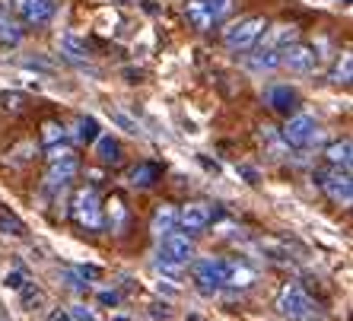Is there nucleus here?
Wrapping results in <instances>:
<instances>
[{
    "mask_svg": "<svg viewBox=\"0 0 353 321\" xmlns=\"http://www.w3.org/2000/svg\"><path fill=\"white\" fill-rule=\"evenodd\" d=\"M58 277L64 280V287H67V289H74V293H86V289H90V283L83 280V277L74 271V267H64V271H61Z\"/></svg>",
    "mask_w": 353,
    "mask_h": 321,
    "instance_id": "nucleus-27",
    "label": "nucleus"
},
{
    "mask_svg": "<svg viewBox=\"0 0 353 321\" xmlns=\"http://www.w3.org/2000/svg\"><path fill=\"white\" fill-rule=\"evenodd\" d=\"M312 181L319 185L325 194H328L334 204H341V207H350L353 204V178H350V172H315L312 175Z\"/></svg>",
    "mask_w": 353,
    "mask_h": 321,
    "instance_id": "nucleus-6",
    "label": "nucleus"
},
{
    "mask_svg": "<svg viewBox=\"0 0 353 321\" xmlns=\"http://www.w3.org/2000/svg\"><path fill=\"white\" fill-rule=\"evenodd\" d=\"M185 17H188V23L194 25V29H201V32L214 29V19H210V13H207L204 0H185Z\"/></svg>",
    "mask_w": 353,
    "mask_h": 321,
    "instance_id": "nucleus-16",
    "label": "nucleus"
},
{
    "mask_svg": "<svg viewBox=\"0 0 353 321\" xmlns=\"http://www.w3.org/2000/svg\"><path fill=\"white\" fill-rule=\"evenodd\" d=\"M74 220L80 222V226H86V229H102V222H105V216H102V204H99V194L92 188H80L74 198Z\"/></svg>",
    "mask_w": 353,
    "mask_h": 321,
    "instance_id": "nucleus-7",
    "label": "nucleus"
},
{
    "mask_svg": "<svg viewBox=\"0 0 353 321\" xmlns=\"http://www.w3.org/2000/svg\"><path fill=\"white\" fill-rule=\"evenodd\" d=\"M268 105L277 112V115H296L299 112V92L290 86V83H271L268 90H264V96H261Z\"/></svg>",
    "mask_w": 353,
    "mask_h": 321,
    "instance_id": "nucleus-8",
    "label": "nucleus"
},
{
    "mask_svg": "<svg viewBox=\"0 0 353 321\" xmlns=\"http://www.w3.org/2000/svg\"><path fill=\"white\" fill-rule=\"evenodd\" d=\"M74 156V149L67 147V143H54V147H48V163H58V159H70Z\"/></svg>",
    "mask_w": 353,
    "mask_h": 321,
    "instance_id": "nucleus-33",
    "label": "nucleus"
},
{
    "mask_svg": "<svg viewBox=\"0 0 353 321\" xmlns=\"http://www.w3.org/2000/svg\"><path fill=\"white\" fill-rule=\"evenodd\" d=\"M3 283H7V289H23V283H26V277L19 271H7V277H3Z\"/></svg>",
    "mask_w": 353,
    "mask_h": 321,
    "instance_id": "nucleus-34",
    "label": "nucleus"
},
{
    "mask_svg": "<svg viewBox=\"0 0 353 321\" xmlns=\"http://www.w3.org/2000/svg\"><path fill=\"white\" fill-rule=\"evenodd\" d=\"M179 229V210H175L172 204H163L153 214V220H150V232L157 236V239H163V236H169V232Z\"/></svg>",
    "mask_w": 353,
    "mask_h": 321,
    "instance_id": "nucleus-14",
    "label": "nucleus"
},
{
    "mask_svg": "<svg viewBox=\"0 0 353 321\" xmlns=\"http://www.w3.org/2000/svg\"><path fill=\"white\" fill-rule=\"evenodd\" d=\"M264 29H268L264 17H242L223 29V45L230 51H252Z\"/></svg>",
    "mask_w": 353,
    "mask_h": 321,
    "instance_id": "nucleus-1",
    "label": "nucleus"
},
{
    "mask_svg": "<svg viewBox=\"0 0 353 321\" xmlns=\"http://www.w3.org/2000/svg\"><path fill=\"white\" fill-rule=\"evenodd\" d=\"M0 229H3V232H13V236H19V232H23V226H19L17 220H7V216H0Z\"/></svg>",
    "mask_w": 353,
    "mask_h": 321,
    "instance_id": "nucleus-35",
    "label": "nucleus"
},
{
    "mask_svg": "<svg viewBox=\"0 0 353 321\" xmlns=\"http://www.w3.org/2000/svg\"><path fill=\"white\" fill-rule=\"evenodd\" d=\"M112 124H118L124 134H140V124L131 115H124V112H112Z\"/></svg>",
    "mask_w": 353,
    "mask_h": 321,
    "instance_id": "nucleus-30",
    "label": "nucleus"
},
{
    "mask_svg": "<svg viewBox=\"0 0 353 321\" xmlns=\"http://www.w3.org/2000/svg\"><path fill=\"white\" fill-rule=\"evenodd\" d=\"M77 159L70 156V159H58V163H51L48 165V175H45V185L48 188H64V185H70L74 181V175H77Z\"/></svg>",
    "mask_w": 353,
    "mask_h": 321,
    "instance_id": "nucleus-13",
    "label": "nucleus"
},
{
    "mask_svg": "<svg viewBox=\"0 0 353 321\" xmlns=\"http://www.w3.org/2000/svg\"><path fill=\"white\" fill-rule=\"evenodd\" d=\"M19 41H23V32H19V25L0 10V45H10V48H17Z\"/></svg>",
    "mask_w": 353,
    "mask_h": 321,
    "instance_id": "nucleus-21",
    "label": "nucleus"
},
{
    "mask_svg": "<svg viewBox=\"0 0 353 321\" xmlns=\"http://www.w3.org/2000/svg\"><path fill=\"white\" fill-rule=\"evenodd\" d=\"M0 321H7V318H0Z\"/></svg>",
    "mask_w": 353,
    "mask_h": 321,
    "instance_id": "nucleus-41",
    "label": "nucleus"
},
{
    "mask_svg": "<svg viewBox=\"0 0 353 321\" xmlns=\"http://www.w3.org/2000/svg\"><path fill=\"white\" fill-rule=\"evenodd\" d=\"M67 315H70V321H102V318H99V315L90 309V305H80V302L70 305V309H67Z\"/></svg>",
    "mask_w": 353,
    "mask_h": 321,
    "instance_id": "nucleus-29",
    "label": "nucleus"
},
{
    "mask_svg": "<svg viewBox=\"0 0 353 321\" xmlns=\"http://www.w3.org/2000/svg\"><path fill=\"white\" fill-rule=\"evenodd\" d=\"M188 321H201V318H197V315H188Z\"/></svg>",
    "mask_w": 353,
    "mask_h": 321,
    "instance_id": "nucleus-40",
    "label": "nucleus"
},
{
    "mask_svg": "<svg viewBox=\"0 0 353 321\" xmlns=\"http://www.w3.org/2000/svg\"><path fill=\"white\" fill-rule=\"evenodd\" d=\"M226 283L230 287H252L255 283V271L248 264H226Z\"/></svg>",
    "mask_w": 353,
    "mask_h": 321,
    "instance_id": "nucleus-19",
    "label": "nucleus"
},
{
    "mask_svg": "<svg viewBox=\"0 0 353 321\" xmlns=\"http://www.w3.org/2000/svg\"><path fill=\"white\" fill-rule=\"evenodd\" d=\"M248 64L255 67V70H274V67H280V54L277 51H268V48H258V51H252Z\"/></svg>",
    "mask_w": 353,
    "mask_h": 321,
    "instance_id": "nucleus-23",
    "label": "nucleus"
},
{
    "mask_svg": "<svg viewBox=\"0 0 353 321\" xmlns=\"http://www.w3.org/2000/svg\"><path fill=\"white\" fill-rule=\"evenodd\" d=\"M128 178H131L134 188H150V185L159 178V165L157 163H140V165H134L131 169Z\"/></svg>",
    "mask_w": 353,
    "mask_h": 321,
    "instance_id": "nucleus-18",
    "label": "nucleus"
},
{
    "mask_svg": "<svg viewBox=\"0 0 353 321\" xmlns=\"http://www.w3.org/2000/svg\"><path fill=\"white\" fill-rule=\"evenodd\" d=\"M19 296L26 299V309H35V302H41V289H35L32 283H23V289H19Z\"/></svg>",
    "mask_w": 353,
    "mask_h": 321,
    "instance_id": "nucleus-32",
    "label": "nucleus"
},
{
    "mask_svg": "<svg viewBox=\"0 0 353 321\" xmlns=\"http://www.w3.org/2000/svg\"><path fill=\"white\" fill-rule=\"evenodd\" d=\"M277 309H280V315L290 321H305V318H312V312H315L312 299H309V293H305L299 283H287V287L280 289Z\"/></svg>",
    "mask_w": 353,
    "mask_h": 321,
    "instance_id": "nucleus-4",
    "label": "nucleus"
},
{
    "mask_svg": "<svg viewBox=\"0 0 353 321\" xmlns=\"http://www.w3.org/2000/svg\"><path fill=\"white\" fill-rule=\"evenodd\" d=\"M157 261L159 264H169V267H188L194 261V242L181 232H169L159 239V248H157Z\"/></svg>",
    "mask_w": 353,
    "mask_h": 321,
    "instance_id": "nucleus-2",
    "label": "nucleus"
},
{
    "mask_svg": "<svg viewBox=\"0 0 353 321\" xmlns=\"http://www.w3.org/2000/svg\"><path fill=\"white\" fill-rule=\"evenodd\" d=\"M325 156H328L331 165H337V169H350L353 163V143L350 141H337V143H328V149H325Z\"/></svg>",
    "mask_w": 353,
    "mask_h": 321,
    "instance_id": "nucleus-17",
    "label": "nucleus"
},
{
    "mask_svg": "<svg viewBox=\"0 0 353 321\" xmlns=\"http://www.w3.org/2000/svg\"><path fill=\"white\" fill-rule=\"evenodd\" d=\"M112 321H131V318H124V315H115V318H112Z\"/></svg>",
    "mask_w": 353,
    "mask_h": 321,
    "instance_id": "nucleus-39",
    "label": "nucleus"
},
{
    "mask_svg": "<svg viewBox=\"0 0 353 321\" xmlns=\"http://www.w3.org/2000/svg\"><path fill=\"white\" fill-rule=\"evenodd\" d=\"M280 134H283V141H287L290 147H312V143L321 141V127L315 124V118L305 115V112L290 115Z\"/></svg>",
    "mask_w": 353,
    "mask_h": 321,
    "instance_id": "nucleus-5",
    "label": "nucleus"
},
{
    "mask_svg": "<svg viewBox=\"0 0 353 321\" xmlns=\"http://www.w3.org/2000/svg\"><path fill=\"white\" fill-rule=\"evenodd\" d=\"M13 7L29 25H48L54 17V0H13Z\"/></svg>",
    "mask_w": 353,
    "mask_h": 321,
    "instance_id": "nucleus-12",
    "label": "nucleus"
},
{
    "mask_svg": "<svg viewBox=\"0 0 353 321\" xmlns=\"http://www.w3.org/2000/svg\"><path fill=\"white\" fill-rule=\"evenodd\" d=\"M92 149H96V159L105 165H115L118 159H121V147H118V141L112 137V134H99L96 143H92Z\"/></svg>",
    "mask_w": 353,
    "mask_h": 321,
    "instance_id": "nucleus-15",
    "label": "nucleus"
},
{
    "mask_svg": "<svg viewBox=\"0 0 353 321\" xmlns=\"http://www.w3.org/2000/svg\"><path fill=\"white\" fill-rule=\"evenodd\" d=\"M210 220H214V207L204 204V200H191L179 210V226L188 232H204Z\"/></svg>",
    "mask_w": 353,
    "mask_h": 321,
    "instance_id": "nucleus-11",
    "label": "nucleus"
},
{
    "mask_svg": "<svg viewBox=\"0 0 353 321\" xmlns=\"http://www.w3.org/2000/svg\"><path fill=\"white\" fill-rule=\"evenodd\" d=\"M108 220H112V226H115V229H121V226H124L128 210L121 207V200H112V207H108Z\"/></svg>",
    "mask_w": 353,
    "mask_h": 321,
    "instance_id": "nucleus-31",
    "label": "nucleus"
},
{
    "mask_svg": "<svg viewBox=\"0 0 353 321\" xmlns=\"http://www.w3.org/2000/svg\"><path fill=\"white\" fill-rule=\"evenodd\" d=\"M58 48L64 51L67 58H77V61H83L86 54H90V48H86V41L77 39L74 32H64V35H61V39H58Z\"/></svg>",
    "mask_w": 353,
    "mask_h": 321,
    "instance_id": "nucleus-20",
    "label": "nucleus"
},
{
    "mask_svg": "<svg viewBox=\"0 0 353 321\" xmlns=\"http://www.w3.org/2000/svg\"><path fill=\"white\" fill-rule=\"evenodd\" d=\"M296 41H299V29H296L293 23H277V25H271V29H264L261 32L258 48H268V51L283 54V51H287L290 45H296Z\"/></svg>",
    "mask_w": 353,
    "mask_h": 321,
    "instance_id": "nucleus-10",
    "label": "nucleus"
},
{
    "mask_svg": "<svg viewBox=\"0 0 353 321\" xmlns=\"http://www.w3.org/2000/svg\"><path fill=\"white\" fill-rule=\"evenodd\" d=\"M261 251H264V258H271V261H277V264H290V261H293L290 248L280 245V242H271V239L261 242Z\"/></svg>",
    "mask_w": 353,
    "mask_h": 321,
    "instance_id": "nucleus-24",
    "label": "nucleus"
},
{
    "mask_svg": "<svg viewBox=\"0 0 353 321\" xmlns=\"http://www.w3.org/2000/svg\"><path fill=\"white\" fill-rule=\"evenodd\" d=\"M319 51L309 48V45H303V41H296V45H290L283 54H280V67H290L293 74H312L315 67H319Z\"/></svg>",
    "mask_w": 353,
    "mask_h": 321,
    "instance_id": "nucleus-9",
    "label": "nucleus"
},
{
    "mask_svg": "<svg viewBox=\"0 0 353 321\" xmlns=\"http://www.w3.org/2000/svg\"><path fill=\"white\" fill-rule=\"evenodd\" d=\"M48 321H70V315H67V312H51Z\"/></svg>",
    "mask_w": 353,
    "mask_h": 321,
    "instance_id": "nucleus-38",
    "label": "nucleus"
},
{
    "mask_svg": "<svg viewBox=\"0 0 353 321\" xmlns=\"http://www.w3.org/2000/svg\"><path fill=\"white\" fill-rule=\"evenodd\" d=\"M226 264L230 261H220V258H194L191 261V277H194L197 289L210 296L220 287H226Z\"/></svg>",
    "mask_w": 353,
    "mask_h": 321,
    "instance_id": "nucleus-3",
    "label": "nucleus"
},
{
    "mask_svg": "<svg viewBox=\"0 0 353 321\" xmlns=\"http://www.w3.org/2000/svg\"><path fill=\"white\" fill-rule=\"evenodd\" d=\"M204 7H207V13H210V19H214V25H216V23H223V19L230 17L232 0H204Z\"/></svg>",
    "mask_w": 353,
    "mask_h": 321,
    "instance_id": "nucleus-26",
    "label": "nucleus"
},
{
    "mask_svg": "<svg viewBox=\"0 0 353 321\" xmlns=\"http://www.w3.org/2000/svg\"><path fill=\"white\" fill-rule=\"evenodd\" d=\"M239 175H245L248 185H255V181H258V172L252 169V165H239Z\"/></svg>",
    "mask_w": 353,
    "mask_h": 321,
    "instance_id": "nucleus-37",
    "label": "nucleus"
},
{
    "mask_svg": "<svg viewBox=\"0 0 353 321\" xmlns=\"http://www.w3.org/2000/svg\"><path fill=\"white\" fill-rule=\"evenodd\" d=\"M353 80V54L350 51H344L341 54V61H337V67H334V83H350Z\"/></svg>",
    "mask_w": 353,
    "mask_h": 321,
    "instance_id": "nucleus-25",
    "label": "nucleus"
},
{
    "mask_svg": "<svg viewBox=\"0 0 353 321\" xmlns=\"http://www.w3.org/2000/svg\"><path fill=\"white\" fill-rule=\"evenodd\" d=\"M96 299L102 305H118V293H108V289H102V293H96Z\"/></svg>",
    "mask_w": 353,
    "mask_h": 321,
    "instance_id": "nucleus-36",
    "label": "nucleus"
},
{
    "mask_svg": "<svg viewBox=\"0 0 353 321\" xmlns=\"http://www.w3.org/2000/svg\"><path fill=\"white\" fill-rule=\"evenodd\" d=\"M74 137L80 143H96V137H99V121L92 115H86V118H80L77 121V127H74Z\"/></svg>",
    "mask_w": 353,
    "mask_h": 321,
    "instance_id": "nucleus-22",
    "label": "nucleus"
},
{
    "mask_svg": "<svg viewBox=\"0 0 353 321\" xmlns=\"http://www.w3.org/2000/svg\"><path fill=\"white\" fill-rule=\"evenodd\" d=\"M41 141L48 143V147H54V143L64 141V127H61L58 121H48L45 127H41Z\"/></svg>",
    "mask_w": 353,
    "mask_h": 321,
    "instance_id": "nucleus-28",
    "label": "nucleus"
}]
</instances>
